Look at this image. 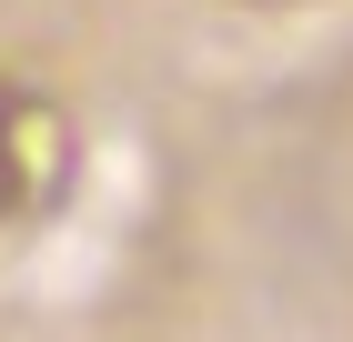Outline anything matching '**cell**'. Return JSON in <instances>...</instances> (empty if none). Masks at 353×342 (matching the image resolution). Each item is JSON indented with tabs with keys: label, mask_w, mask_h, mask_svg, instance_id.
I'll use <instances>...</instances> for the list:
<instances>
[{
	"label": "cell",
	"mask_w": 353,
	"mask_h": 342,
	"mask_svg": "<svg viewBox=\"0 0 353 342\" xmlns=\"http://www.w3.org/2000/svg\"><path fill=\"white\" fill-rule=\"evenodd\" d=\"M30 202V111H21V91L0 81V222Z\"/></svg>",
	"instance_id": "1"
}]
</instances>
